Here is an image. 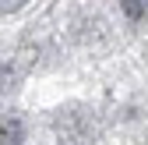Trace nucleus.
Here are the masks:
<instances>
[{
  "mask_svg": "<svg viewBox=\"0 0 148 145\" xmlns=\"http://www.w3.org/2000/svg\"><path fill=\"white\" fill-rule=\"evenodd\" d=\"M120 7H123V14L131 18V21H141V14H145L141 0H120Z\"/></svg>",
  "mask_w": 148,
  "mask_h": 145,
  "instance_id": "7ed1b4c3",
  "label": "nucleus"
},
{
  "mask_svg": "<svg viewBox=\"0 0 148 145\" xmlns=\"http://www.w3.org/2000/svg\"><path fill=\"white\" fill-rule=\"evenodd\" d=\"M21 4H25V0H4V11H18Z\"/></svg>",
  "mask_w": 148,
  "mask_h": 145,
  "instance_id": "20e7f679",
  "label": "nucleus"
},
{
  "mask_svg": "<svg viewBox=\"0 0 148 145\" xmlns=\"http://www.w3.org/2000/svg\"><path fill=\"white\" fill-rule=\"evenodd\" d=\"M53 128H57V138L64 145H95V138H99L95 120L85 110H60L57 120H53Z\"/></svg>",
  "mask_w": 148,
  "mask_h": 145,
  "instance_id": "f257e3e1",
  "label": "nucleus"
},
{
  "mask_svg": "<svg viewBox=\"0 0 148 145\" xmlns=\"http://www.w3.org/2000/svg\"><path fill=\"white\" fill-rule=\"evenodd\" d=\"M0 142H4V145H18V142H21V124H18V120H4Z\"/></svg>",
  "mask_w": 148,
  "mask_h": 145,
  "instance_id": "f03ea898",
  "label": "nucleus"
}]
</instances>
